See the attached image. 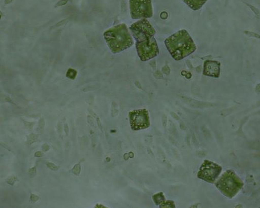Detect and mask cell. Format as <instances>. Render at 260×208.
<instances>
[{
    "label": "cell",
    "mask_w": 260,
    "mask_h": 208,
    "mask_svg": "<svg viewBox=\"0 0 260 208\" xmlns=\"http://www.w3.org/2000/svg\"><path fill=\"white\" fill-rule=\"evenodd\" d=\"M165 44L171 56L176 61L187 57L197 49L193 39L185 29L168 37L165 40Z\"/></svg>",
    "instance_id": "1"
},
{
    "label": "cell",
    "mask_w": 260,
    "mask_h": 208,
    "mask_svg": "<svg viewBox=\"0 0 260 208\" xmlns=\"http://www.w3.org/2000/svg\"><path fill=\"white\" fill-rule=\"evenodd\" d=\"M104 37L109 48L114 54L120 53L132 46L134 41L126 24L115 25L104 33Z\"/></svg>",
    "instance_id": "2"
},
{
    "label": "cell",
    "mask_w": 260,
    "mask_h": 208,
    "mask_svg": "<svg viewBox=\"0 0 260 208\" xmlns=\"http://www.w3.org/2000/svg\"><path fill=\"white\" fill-rule=\"evenodd\" d=\"M216 186L226 197H234L243 186L240 178L233 170L226 171L216 183Z\"/></svg>",
    "instance_id": "3"
},
{
    "label": "cell",
    "mask_w": 260,
    "mask_h": 208,
    "mask_svg": "<svg viewBox=\"0 0 260 208\" xmlns=\"http://www.w3.org/2000/svg\"><path fill=\"white\" fill-rule=\"evenodd\" d=\"M136 48L140 60L144 62L155 58L159 54V47L154 36L142 41L136 42Z\"/></svg>",
    "instance_id": "4"
},
{
    "label": "cell",
    "mask_w": 260,
    "mask_h": 208,
    "mask_svg": "<svg viewBox=\"0 0 260 208\" xmlns=\"http://www.w3.org/2000/svg\"><path fill=\"white\" fill-rule=\"evenodd\" d=\"M131 18L134 20L150 18L153 15L151 0H130Z\"/></svg>",
    "instance_id": "5"
},
{
    "label": "cell",
    "mask_w": 260,
    "mask_h": 208,
    "mask_svg": "<svg viewBox=\"0 0 260 208\" xmlns=\"http://www.w3.org/2000/svg\"><path fill=\"white\" fill-rule=\"evenodd\" d=\"M129 29L136 42L151 38L156 33L155 29L146 19H143L135 22Z\"/></svg>",
    "instance_id": "6"
},
{
    "label": "cell",
    "mask_w": 260,
    "mask_h": 208,
    "mask_svg": "<svg viewBox=\"0 0 260 208\" xmlns=\"http://www.w3.org/2000/svg\"><path fill=\"white\" fill-rule=\"evenodd\" d=\"M222 167L212 161L205 160L202 164L197 174L198 178L209 183H213L218 178Z\"/></svg>",
    "instance_id": "7"
},
{
    "label": "cell",
    "mask_w": 260,
    "mask_h": 208,
    "mask_svg": "<svg viewBox=\"0 0 260 208\" xmlns=\"http://www.w3.org/2000/svg\"><path fill=\"white\" fill-rule=\"evenodd\" d=\"M130 124L134 130L145 129L150 125L149 115L145 109L134 110L129 113Z\"/></svg>",
    "instance_id": "8"
},
{
    "label": "cell",
    "mask_w": 260,
    "mask_h": 208,
    "mask_svg": "<svg viewBox=\"0 0 260 208\" xmlns=\"http://www.w3.org/2000/svg\"><path fill=\"white\" fill-rule=\"evenodd\" d=\"M220 63L217 61L206 60L204 63L203 75L214 78L220 76Z\"/></svg>",
    "instance_id": "9"
},
{
    "label": "cell",
    "mask_w": 260,
    "mask_h": 208,
    "mask_svg": "<svg viewBox=\"0 0 260 208\" xmlns=\"http://www.w3.org/2000/svg\"><path fill=\"white\" fill-rule=\"evenodd\" d=\"M190 8L194 11L198 10L208 0H182Z\"/></svg>",
    "instance_id": "10"
},
{
    "label": "cell",
    "mask_w": 260,
    "mask_h": 208,
    "mask_svg": "<svg viewBox=\"0 0 260 208\" xmlns=\"http://www.w3.org/2000/svg\"><path fill=\"white\" fill-rule=\"evenodd\" d=\"M153 199L156 205H160V207L164 204V202L165 200V197L162 192H160L159 193L153 196Z\"/></svg>",
    "instance_id": "11"
},
{
    "label": "cell",
    "mask_w": 260,
    "mask_h": 208,
    "mask_svg": "<svg viewBox=\"0 0 260 208\" xmlns=\"http://www.w3.org/2000/svg\"><path fill=\"white\" fill-rule=\"evenodd\" d=\"M77 71L73 69H69L66 73V76L70 79L74 80L77 75Z\"/></svg>",
    "instance_id": "12"
},
{
    "label": "cell",
    "mask_w": 260,
    "mask_h": 208,
    "mask_svg": "<svg viewBox=\"0 0 260 208\" xmlns=\"http://www.w3.org/2000/svg\"><path fill=\"white\" fill-rule=\"evenodd\" d=\"M38 136L37 135H35V134H31L28 138L27 141V143L29 145H31L33 143H34L35 142L37 141V138Z\"/></svg>",
    "instance_id": "13"
},
{
    "label": "cell",
    "mask_w": 260,
    "mask_h": 208,
    "mask_svg": "<svg viewBox=\"0 0 260 208\" xmlns=\"http://www.w3.org/2000/svg\"><path fill=\"white\" fill-rule=\"evenodd\" d=\"M39 199V197L34 194H31L30 196V201L32 203H35Z\"/></svg>",
    "instance_id": "14"
},
{
    "label": "cell",
    "mask_w": 260,
    "mask_h": 208,
    "mask_svg": "<svg viewBox=\"0 0 260 208\" xmlns=\"http://www.w3.org/2000/svg\"><path fill=\"white\" fill-rule=\"evenodd\" d=\"M29 174L32 177L36 175V167H34L31 168H30L29 171Z\"/></svg>",
    "instance_id": "15"
},
{
    "label": "cell",
    "mask_w": 260,
    "mask_h": 208,
    "mask_svg": "<svg viewBox=\"0 0 260 208\" xmlns=\"http://www.w3.org/2000/svg\"><path fill=\"white\" fill-rule=\"evenodd\" d=\"M16 181V178L14 177H12L11 178H9L8 179H7V182L9 184H10L11 185H13Z\"/></svg>",
    "instance_id": "16"
},
{
    "label": "cell",
    "mask_w": 260,
    "mask_h": 208,
    "mask_svg": "<svg viewBox=\"0 0 260 208\" xmlns=\"http://www.w3.org/2000/svg\"><path fill=\"white\" fill-rule=\"evenodd\" d=\"M80 166L79 165H77V166H76L75 167H74V168L72 170V171L74 172V174L78 175L80 173Z\"/></svg>",
    "instance_id": "17"
},
{
    "label": "cell",
    "mask_w": 260,
    "mask_h": 208,
    "mask_svg": "<svg viewBox=\"0 0 260 208\" xmlns=\"http://www.w3.org/2000/svg\"><path fill=\"white\" fill-rule=\"evenodd\" d=\"M47 166L50 169H51V170H56L58 169V168H57V167H56L54 164L52 163H47Z\"/></svg>",
    "instance_id": "18"
},
{
    "label": "cell",
    "mask_w": 260,
    "mask_h": 208,
    "mask_svg": "<svg viewBox=\"0 0 260 208\" xmlns=\"http://www.w3.org/2000/svg\"><path fill=\"white\" fill-rule=\"evenodd\" d=\"M43 155V154L41 152H37L35 154V156L37 157H40Z\"/></svg>",
    "instance_id": "19"
},
{
    "label": "cell",
    "mask_w": 260,
    "mask_h": 208,
    "mask_svg": "<svg viewBox=\"0 0 260 208\" xmlns=\"http://www.w3.org/2000/svg\"><path fill=\"white\" fill-rule=\"evenodd\" d=\"M13 0H5V4H8L11 3Z\"/></svg>",
    "instance_id": "20"
},
{
    "label": "cell",
    "mask_w": 260,
    "mask_h": 208,
    "mask_svg": "<svg viewBox=\"0 0 260 208\" xmlns=\"http://www.w3.org/2000/svg\"><path fill=\"white\" fill-rule=\"evenodd\" d=\"M2 16V12L0 11V20H1V19Z\"/></svg>",
    "instance_id": "21"
}]
</instances>
